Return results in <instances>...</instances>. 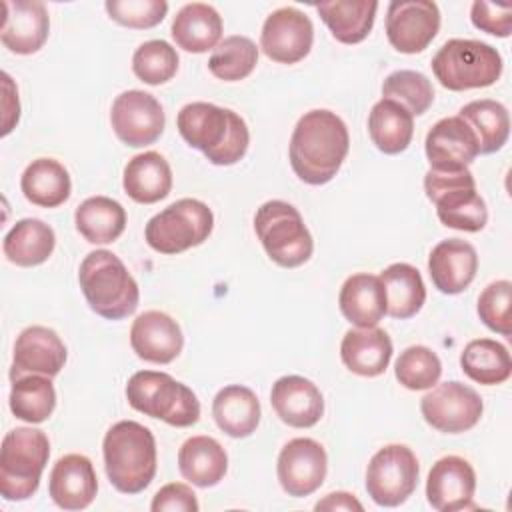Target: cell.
<instances>
[{
    "label": "cell",
    "mask_w": 512,
    "mask_h": 512,
    "mask_svg": "<svg viewBox=\"0 0 512 512\" xmlns=\"http://www.w3.org/2000/svg\"><path fill=\"white\" fill-rule=\"evenodd\" d=\"M378 2L374 0H332L316 4V12L332 36L342 44L362 42L376 18Z\"/></svg>",
    "instance_id": "cell-32"
},
{
    "label": "cell",
    "mask_w": 512,
    "mask_h": 512,
    "mask_svg": "<svg viewBox=\"0 0 512 512\" xmlns=\"http://www.w3.org/2000/svg\"><path fill=\"white\" fill-rule=\"evenodd\" d=\"M270 402L276 416L292 428H310L324 414L320 388L304 376H282L272 384Z\"/></svg>",
    "instance_id": "cell-23"
},
{
    "label": "cell",
    "mask_w": 512,
    "mask_h": 512,
    "mask_svg": "<svg viewBox=\"0 0 512 512\" xmlns=\"http://www.w3.org/2000/svg\"><path fill=\"white\" fill-rule=\"evenodd\" d=\"M440 30V10L430 0H394L386 12V36L394 50L418 54Z\"/></svg>",
    "instance_id": "cell-14"
},
{
    "label": "cell",
    "mask_w": 512,
    "mask_h": 512,
    "mask_svg": "<svg viewBox=\"0 0 512 512\" xmlns=\"http://www.w3.org/2000/svg\"><path fill=\"white\" fill-rule=\"evenodd\" d=\"M386 294V314L398 320L416 316L426 300V286L418 272L408 262H394L380 274Z\"/></svg>",
    "instance_id": "cell-35"
},
{
    "label": "cell",
    "mask_w": 512,
    "mask_h": 512,
    "mask_svg": "<svg viewBox=\"0 0 512 512\" xmlns=\"http://www.w3.org/2000/svg\"><path fill=\"white\" fill-rule=\"evenodd\" d=\"M98 492V478L92 460L84 454L58 458L48 478V494L62 510H84Z\"/></svg>",
    "instance_id": "cell-22"
},
{
    "label": "cell",
    "mask_w": 512,
    "mask_h": 512,
    "mask_svg": "<svg viewBox=\"0 0 512 512\" xmlns=\"http://www.w3.org/2000/svg\"><path fill=\"white\" fill-rule=\"evenodd\" d=\"M394 374L396 380L408 390H428L438 384L442 374V362L432 348L416 344L400 352Z\"/></svg>",
    "instance_id": "cell-42"
},
{
    "label": "cell",
    "mask_w": 512,
    "mask_h": 512,
    "mask_svg": "<svg viewBox=\"0 0 512 512\" xmlns=\"http://www.w3.org/2000/svg\"><path fill=\"white\" fill-rule=\"evenodd\" d=\"M372 144L384 154L404 152L414 136V116L394 100H378L368 114Z\"/></svg>",
    "instance_id": "cell-33"
},
{
    "label": "cell",
    "mask_w": 512,
    "mask_h": 512,
    "mask_svg": "<svg viewBox=\"0 0 512 512\" xmlns=\"http://www.w3.org/2000/svg\"><path fill=\"white\" fill-rule=\"evenodd\" d=\"M110 122L120 142L132 148L154 144L166 124L160 102L144 90H126L112 102Z\"/></svg>",
    "instance_id": "cell-13"
},
{
    "label": "cell",
    "mask_w": 512,
    "mask_h": 512,
    "mask_svg": "<svg viewBox=\"0 0 512 512\" xmlns=\"http://www.w3.org/2000/svg\"><path fill=\"white\" fill-rule=\"evenodd\" d=\"M258 64V48L248 36H226L212 50L208 70L224 82H238L252 74Z\"/></svg>",
    "instance_id": "cell-40"
},
{
    "label": "cell",
    "mask_w": 512,
    "mask_h": 512,
    "mask_svg": "<svg viewBox=\"0 0 512 512\" xmlns=\"http://www.w3.org/2000/svg\"><path fill=\"white\" fill-rule=\"evenodd\" d=\"M130 346L138 358L152 364H170L184 346L178 322L160 310H146L130 326Z\"/></svg>",
    "instance_id": "cell-21"
},
{
    "label": "cell",
    "mask_w": 512,
    "mask_h": 512,
    "mask_svg": "<svg viewBox=\"0 0 512 512\" xmlns=\"http://www.w3.org/2000/svg\"><path fill=\"white\" fill-rule=\"evenodd\" d=\"M314 510H318V512L320 510H328V512H334V510L352 512V510H356V512H362L364 506L350 492H330V494H326L322 500H318L314 504Z\"/></svg>",
    "instance_id": "cell-49"
},
{
    "label": "cell",
    "mask_w": 512,
    "mask_h": 512,
    "mask_svg": "<svg viewBox=\"0 0 512 512\" xmlns=\"http://www.w3.org/2000/svg\"><path fill=\"white\" fill-rule=\"evenodd\" d=\"M424 192L436 206L438 220L454 230L480 232L488 222L484 198L476 192V180L464 170H428Z\"/></svg>",
    "instance_id": "cell-8"
},
{
    "label": "cell",
    "mask_w": 512,
    "mask_h": 512,
    "mask_svg": "<svg viewBox=\"0 0 512 512\" xmlns=\"http://www.w3.org/2000/svg\"><path fill=\"white\" fill-rule=\"evenodd\" d=\"M212 228L214 214L208 204L196 198H180L148 220L144 238L160 254H180L208 240Z\"/></svg>",
    "instance_id": "cell-10"
},
{
    "label": "cell",
    "mask_w": 512,
    "mask_h": 512,
    "mask_svg": "<svg viewBox=\"0 0 512 512\" xmlns=\"http://www.w3.org/2000/svg\"><path fill=\"white\" fill-rule=\"evenodd\" d=\"M78 282L88 306L106 320H122L138 308V284L110 250L86 254L78 270Z\"/></svg>",
    "instance_id": "cell-4"
},
{
    "label": "cell",
    "mask_w": 512,
    "mask_h": 512,
    "mask_svg": "<svg viewBox=\"0 0 512 512\" xmlns=\"http://www.w3.org/2000/svg\"><path fill=\"white\" fill-rule=\"evenodd\" d=\"M462 372L484 386H496L510 378L512 358L504 344L492 338L470 340L460 354Z\"/></svg>",
    "instance_id": "cell-37"
},
{
    "label": "cell",
    "mask_w": 512,
    "mask_h": 512,
    "mask_svg": "<svg viewBox=\"0 0 512 512\" xmlns=\"http://www.w3.org/2000/svg\"><path fill=\"white\" fill-rule=\"evenodd\" d=\"M102 454L108 480L122 494H140L156 476V440L140 422L112 424L104 434Z\"/></svg>",
    "instance_id": "cell-3"
},
{
    "label": "cell",
    "mask_w": 512,
    "mask_h": 512,
    "mask_svg": "<svg viewBox=\"0 0 512 512\" xmlns=\"http://www.w3.org/2000/svg\"><path fill=\"white\" fill-rule=\"evenodd\" d=\"M424 420L438 432L460 434L474 428L484 412L480 394L458 380L434 384L420 400Z\"/></svg>",
    "instance_id": "cell-12"
},
{
    "label": "cell",
    "mask_w": 512,
    "mask_h": 512,
    "mask_svg": "<svg viewBox=\"0 0 512 512\" xmlns=\"http://www.w3.org/2000/svg\"><path fill=\"white\" fill-rule=\"evenodd\" d=\"M56 246L54 230L38 218L18 220L4 236V256L16 266H38L50 258Z\"/></svg>",
    "instance_id": "cell-34"
},
{
    "label": "cell",
    "mask_w": 512,
    "mask_h": 512,
    "mask_svg": "<svg viewBox=\"0 0 512 512\" xmlns=\"http://www.w3.org/2000/svg\"><path fill=\"white\" fill-rule=\"evenodd\" d=\"M66 356V346L52 328L28 326L14 342L10 380L28 374L54 378L64 368Z\"/></svg>",
    "instance_id": "cell-18"
},
{
    "label": "cell",
    "mask_w": 512,
    "mask_h": 512,
    "mask_svg": "<svg viewBox=\"0 0 512 512\" xmlns=\"http://www.w3.org/2000/svg\"><path fill=\"white\" fill-rule=\"evenodd\" d=\"M254 230L268 258L282 268H298L312 256V234L302 214L284 200L264 202L254 214Z\"/></svg>",
    "instance_id": "cell-9"
},
{
    "label": "cell",
    "mask_w": 512,
    "mask_h": 512,
    "mask_svg": "<svg viewBox=\"0 0 512 512\" xmlns=\"http://www.w3.org/2000/svg\"><path fill=\"white\" fill-rule=\"evenodd\" d=\"M340 358L358 376H380L390 364L392 340L378 326L348 330L340 342Z\"/></svg>",
    "instance_id": "cell-26"
},
{
    "label": "cell",
    "mask_w": 512,
    "mask_h": 512,
    "mask_svg": "<svg viewBox=\"0 0 512 512\" xmlns=\"http://www.w3.org/2000/svg\"><path fill=\"white\" fill-rule=\"evenodd\" d=\"M108 16L128 28H154L160 24L168 12V2L164 0H106L104 4Z\"/></svg>",
    "instance_id": "cell-45"
},
{
    "label": "cell",
    "mask_w": 512,
    "mask_h": 512,
    "mask_svg": "<svg viewBox=\"0 0 512 512\" xmlns=\"http://www.w3.org/2000/svg\"><path fill=\"white\" fill-rule=\"evenodd\" d=\"M424 150L432 170H464L480 154L472 128L460 116L438 120L426 134Z\"/></svg>",
    "instance_id": "cell-19"
},
{
    "label": "cell",
    "mask_w": 512,
    "mask_h": 512,
    "mask_svg": "<svg viewBox=\"0 0 512 512\" xmlns=\"http://www.w3.org/2000/svg\"><path fill=\"white\" fill-rule=\"evenodd\" d=\"M476 474L468 460L460 456H444L436 460L428 472L426 498L438 512H456L474 508Z\"/></svg>",
    "instance_id": "cell-17"
},
{
    "label": "cell",
    "mask_w": 512,
    "mask_h": 512,
    "mask_svg": "<svg viewBox=\"0 0 512 512\" xmlns=\"http://www.w3.org/2000/svg\"><path fill=\"white\" fill-rule=\"evenodd\" d=\"M418 474L416 454L404 444H388L368 462L366 492L378 506H400L416 490Z\"/></svg>",
    "instance_id": "cell-11"
},
{
    "label": "cell",
    "mask_w": 512,
    "mask_h": 512,
    "mask_svg": "<svg viewBox=\"0 0 512 512\" xmlns=\"http://www.w3.org/2000/svg\"><path fill=\"white\" fill-rule=\"evenodd\" d=\"M212 416L218 428L230 438H246L260 424V400L248 386L230 384L214 396Z\"/></svg>",
    "instance_id": "cell-29"
},
{
    "label": "cell",
    "mask_w": 512,
    "mask_h": 512,
    "mask_svg": "<svg viewBox=\"0 0 512 512\" xmlns=\"http://www.w3.org/2000/svg\"><path fill=\"white\" fill-rule=\"evenodd\" d=\"M512 284L510 280L490 282L478 296V316L492 330L502 336L512 334Z\"/></svg>",
    "instance_id": "cell-44"
},
{
    "label": "cell",
    "mask_w": 512,
    "mask_h": 512,
    "mask_svg": "<svg viewBox=\"0 0 512 512\" xmlns=\"http://www.w3.org/2000/svg\"><path fill=\"white\" fill-rule=\"evenodd\" d=\"M76 230L90 244H110L126 228V210L108 196H90L74 212Z\"/></svg>",
    "instance_id": "cell-36"
},
{
    "label": "cell",
    "mask_w": 512,
    "mask_h": 512,
    "mask_svg": "<svg viewBox=\"0 0 512 512\" xmlns=\"http://www.w3.org/2000/svg\"><path fill=\"white\" fill-rule=\"evenodd\" d=\"M200 508L194 490L182 482L162 486L150 504L152 512H196Z\"/></svg>",
    "instance_id": "cell-47"
},
{
    "label": "cell",
    "mask_w": 512,
    "mask_h": 512,
    "mask_svg": "<svg viewBox=\"0 0 512 512\" xmlns=\"http://www.w3.org/2000/svg\"><path fill=\"white\" fill-rule=\"evenodd\" d=\"M184 142L200 150L214 166L240 162L250 144V132L240 114L210 102H190L176 116Z\"/></svg>",
    "instance_id": "cell-2"
},
{
    "label": "cell",
    "mask_w": 512,
    "mask_h": 512,
    "mask_svg": "<svg viewBox=\"0 0 512 512\" xmlns=\"http://www.w3.org/2000/svg\"><path fill=\"white\" fill-rule=\"evenodd\" d=\"M126 400L134 410L176 428H188L200 420L196 394L166 372H134L126 384Z\"/></svg>",
    "instance_id": "cell-5"
},
{
    "label": "cell",
    "mask_w": 512,
    "mask_h": 512,
    "mask_svg": "<svg viewBox=\"0 0 512 512\" xmlns=\"http://www.w3.org/2000/svg\"><path fill=\"white\" fill-rule=\"evenodd\" d=\"M8 402L18 420L40 424L48 420L56 408V390L48 376L28 374L12 380Z\"/></svg>",
    "instance_id": "cell-39"
},
{
    "label": "cell",
    "mask_w": 512,
    "mask_h": 512,
    "mask_svg": "<svg viewBox=\"0 0 512 512\" xmlns=\"http://www.w3.org/2000/svg\"><path fill=\"white\" fill-rule=\"evenodd\" d=\"M2 80H4V102H2V106H4V130H2V136H6L18 124L20 102H18V90H16L12 78L4 72Z\"/></svg>",
    "instance_id": "cell-48"
},
{
    "label": "cell",
    "mask_w": 512,
    "mask_h": 512,
    "mask_svg": "<svg viewBox=\"0 0 512 512\" xmlns=\"http://www.w3.org/2000/svg\"><path fill=\"white\" fill-rule=\"evenodd\" d=\"M338 306L342 316L356 328H372L386 314V294L380 276L358 272L344 280Z\"/></svg>",
    "instance_id": "cell-25"
},
{
    "label": "cell",
    "mask_w": 512,
    "mask_h": 512,
    "mask_svg": "<svg viewBox=\"0 0 512 512\" xmlns=\"http://www.w3.org/2000/svg\"><path fill=\"white\" fill-rule=\"evenodd\" d=\"M276 472L288 496H310L324 484L328 472L326 450L312 438H292L278 454Z\"/></svg>",
    "instance_id": "cell-16"
},
{
    "label": "cell",
    "mask_w": 512,
    "mask_h": 512,
    "mask_svg": "<svg viewBox=\"0 0 512 512\" xmlns=\"http://www.w3.org/2000/svg\"><path fill=\"white\" fill-rule=\"evenodd\" d=\"M478 270L476 248L460 238L438 242L428 256V274L442 294H460L466 290Z\"/></svg>",
    "instance_id": "cell-24"
},
{
    "label": "cell",
    "mask_w": 512,
    "mask_h": 512,
    "mask_svg": "<svg viewBox=\"0 0 512 512\" xmlns=\"http://www.w3.org/2000/svg\"><path fill=\"white\" fill-rule=\"evenodd\" d=\"M312 42V20L294 6L274 10L262 24L260 48L272 62L296 64L308 56Z\"/></svg>",
    "instance_id": "cell-15"
},
{
    "label": "cell",
    "mask_w": 512,
    "mask_h": 512,
    "mask_svg": "<svg viewBox=\"0 0 512 512\" xmlns=\"http://www.w3.org/2000/svg\"><path fill=\"white\" fill-rule=\"evenodd\" d=\"M170 34L178 48L202 54L214 50L222 36V16L204 2L184 4L172 20Z\"/></svg>",
    "instance_id": "cell-28"
},
{
    "label": "cell",
    "mask_w": 512,
    "mask_h": 512,
    "mask_svg": "<svg viewBox=\"0 0 512 512\" xmlns=\"http://www.w3.org/2000/svg\"><path fill=\"white\" fill-rule=\"evenodd\" d=\"M382 98L398 102L412 116H420L432 106L434 88L422 72L396 70L382 82Z\"/></svg>",
    "instance_id": "cell-41"
},
{
    "label": "cell",
    "mask_w": 512,
    "mask_h": 512,
    "mask_svg": "<svg viewBox=\"0 0 512 512\" xmlns=\"http://www.w3.org/2000/svg\"><path fill=\"white\" fill-rule=\"evenodd\" d=\"M22 194L40 208H56L70 198L72 182L68 170L54 158L32 160L20 178Z\"/></svg>",
    "instance_id": "cell-31"
},
{
    "label": "cell",
    "mask_w": 512,
    "mask_h": 512,
    "mask_svg": "<svg viewBox=\"0 0 512 512\" xmlns=\"http://www.w3.org/2000/svg\"><path fill=\"white\" fill-rule=\"evenodd\" d=\"M458 116L472 128L480 154H494L506 144L510 116L504 104L490 98L472 100L460 108Z\"/></svg>",
    "instance_id": "cell-38"
},
{
    "label": "cell",
    "mask_w": 512,
    "mask_h": 512,
    "mask_svg": "<svg viewBox=\"0 0 512 512\" xmlns=\"http://www.w3.org/2000/svg\"><path fill=\"white\" fill-rule=\"evenodd\" d=\"M50 442L38 428L18 426L6 432L0 448V494L4 500H28L40 486Z\"/></svg>",
    "instance_id": "cell-6"
},
{
    "label": "cell",
    "mask_w": 512,
    "mask_h": 512,
    "mask_svg": "<svg viewBox=\"0 0 512 512\" xmlns=\"http://www.w3.org/2000/svg\"><path fill=\"white\" fill-rule=\"evenodd\" d=\"M178 52L166 40H148L134 50L132 70L138 80L150 86L172 80L178 72Z\"/></svg>",
    "instance_id": "cell-43"
},
{
    "label": "cell",
    "mask_w": 512,
    "mask_h": 512,
    "mask_svg": "<svg viewBox=\"0 0 512 512\" xmlns=\"http://www.w3.org/2000/svg\"><path fill=\"white\" fill-rule=\"evenodd\" d=\"M178 468L184 480L194 486H216L228 470V454L212 436H192L178 450Z\"/></svg>",
    "instance_id": "cell-30"
},
{
    "label": "cell",
    "mask_w": 512,
    "mask_h": 512,
    "mask_svg": "<svg viewBox=\"0 0 512 512\" xmlns=\"http://www.w3.org/2000/svg\"><path fill=\"white\" fill-rule=\"evenodd\" d=\"M430 66L444 88L464 92L492 86L502 74V56L486 42L452 38L438 48Z\"/></svg>",
    "instance_id": "cell-7"
},
{
    "label": "cell",
    "mask_w": 512,
    "mask_h": 512,
    "mask_svg": "<svg viewBox=\"0 0 512 512\" xmlns=\"http://www.w3.org/2000/svg\"><path fill=\"white\" fill-rule=\"evenodd\" d=\"M472 24L492 36L508 38L512 32V4H494L476 0L470 8Z\"/></svg>",
    "instance_id": "cell-46"
},
{
    "label": "cell",
    "mask_w": 512,
    "mask_h": 512,
    "mask_svg": "<svg viewBox=\"0 0 512 512\" xmlns=\"http://www.w3.org/2000/svg\"><path fill=\"white\" fill-rule=\"evenodd\" d=\"M4 22L0 28L2 44L14 54H34L48 40V10L38 0H4Z\"/></svg>",
    "instance_id": "cell-20"
},
{
    "label": "cell",
    "mask_w": 512,
    "mask_h": 512,
    "mask_svg": "<svg viewBox=\"0 0 512 512\" xmlns=\"http://www.w3.org/2000/svg\"><path fill=\"white\" fill-rule=\"evenodd\" d=\"M124 192L138 204L164 200L172 190V170L166 158L154 150L136 154L124 166Z\"/></svg>",
    "instance_id": "cell-27"
},
{
    "label": "cell",
    "mask_w": 512,
    "mask_h": 512,
    "mask_svg": "<svg viewBox=\"0 0 512 512\" xmlns=\"http://www.w3.org/2000/svg\"><path fill=\"white\" fill-rule=\"evenodd\" d=\"M348 148L350 136L344 120L332 110L316 108L300 116L292 130L290 166L302 182L322 186L336 176Z\"/></svg>",
    "instance_id": "cell-1"
}]
</instances>
